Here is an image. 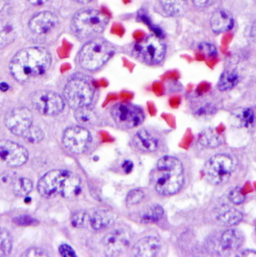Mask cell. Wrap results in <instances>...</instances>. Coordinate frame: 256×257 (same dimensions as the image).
<instances>
[{"label": "cell", "instance_id": "obj_42", "mask_svg": "<svg viewBox=\"0 0 256 257\" xmlns=\"http://www.w3.org/2000/svg\"><path fill=\"white\" fill-rule=\"evenodd\" d=\"M29 3H31L32 5H37V6H39V5H43V4H45L46 2H48V0H27Z\"/></svg>", "mask_w": 256, "mask_h": 257}, {"label": "cell", "instance_id": "obj_35", "mask_svg": "<svg viewBox=\"0 0 256 257\" xmlns=\"http://www.w3.org/2000/svg\"><path fill=\"white\" fill-rule=\"evenodd\" d=\"M12 7L9 0H0V19H5L11 13Z\"/></svg>", "mask_w": 256, "mask_h": 257}, {"label": "cell", "instance_id": "obj_25", "mask_svg": "<svg viewBox=\"0 0 256 257\" xmlns=\"http://www.w3.org/2000/svg\"><path fill=\"white\" fill-rule=\"evenodd\" d=\"M198 142L203 147L216 148L219 145H221L222 139L214 130L207 129L200 133L198 137Z\"/></svg>", "mask_w": 256, "mask_h": 257}, {"label": "cell", "instance_id": "obj_30", "mask_svg": "<svg viewBox=\"0 0 256 257\" xmlns=\"http://www.w3.org/2000/svg\"><path fill=\"white\" fill-rule=\"evenodd\" d=\"M22 137L26 142L31 144H36L42 141V139L44 138V132L42 131V129L32 124L22 134Z\"/></svg>", "mask_w": 256, "mask_h": 257}, {"label": "cell", "instance_id": "obj_9", "mask_svg": "<svg viewBox=\"0 0 256 257\" xmlns=\"http://www.w3.org/2000/svg\"><path fill=\"white\" fill-rule=\"evenodd\" d=\"M135 51L146 63L157 64L164 59L166 47L160 38L150 35L135 45Z\"/></svg>", "mask_w": 256, "mask_h": 257}, {"label": "cell", "instance_id": "obj_34", "mask_svg": "<svg viewBox=\"0 0 256 257\" xmlns=\"http://www.w3.org/2000/svg\"><path fill=\"white\" fill-rule=\"evenodd\" d=\"M228 198H229L230 202H232L233 204H236V205L242 204L244 202V200H245V197H244L242 191L238 187L234 188V189H232L230 191V193L228 195Z\"/></svg>", "mask_w": 256, "mask_h": 257}, {"label": "cell", "instance_id": "obj_11", "mask_svg": "<svg viewBox=\"0 0 256 257\" xmlns=\"http://www.w3.org/2000/svg\"><path fill=\"white\" fill-rule=\"evenodd\" d=\"M111 115L116 123L127 128L137 127L144 120L142 109L131 103H118L114 105Z\"/></svg>", "mask_w": 256, "mask_h": 257}, {"label": "cell", "instance_id": "obj_3", "mask_svg": "<svg viewBox=\"0 0 256 257\" xmlns=\"http://www.w3.org/2000/svg\"><path fill=\"white\" fill-rule=\"evenodd\" d=\"M37 189L44 197L60 195L65 198H72L79 194L81 181L77 175L70 171L52 170L40 178Z\"/></svg>", "mask_w": 256, "mask_h": 257}, {"label": "cell", "instance_id": "obj_15", "mask_svg": "<svg viewBox=\"0 0 256 257\" xmlns=\"http://www.w3.org/2000/svg\"><path fill=\"white\" fill-rule=\"evenodd\" d=\"M58 24L57 16L49 11L39 12L29 21L30 30L37 35H45L56 28Z\"/></svg>", "mask_w": 256, "mask_h": 257}, {"label": "cell", "instance_id": "obj_22", "mask_svg": "<svg viewBox=\"0 0 256 257\" xmlns=\"http://www.w3.org/2000/svg\"><path fill=\"white\" fill-rule=\"evenodd\" d=\"M163 10L170 16H181L188 7V0H159Z\"/></svg>", "mask_w": 256, "mask_h": 257}, {"label": "cell", "instance_id": "obj_31", "mask_svg": "<svg viewBox=\"0 0 256 257\" xmlns=\"http://www.w3.org/2000/svg\"><path fill=\"white\" fill-rule=\"evenodd\" d=\"M254 119L255 117H254L253 110L250 108H245V109H242L239 113H237L235 121L238 123L239 126L248 128L253 124Z\"/></svg>", "mask_w": 256, "mask_h": 257}, {"label": "cell", "instance_id": "obj_41", "mask_svg": "<svg viewBox=\"0 0 256 257\" xmlns=\"http://www.w3.org/2000/svg\"><path fill=\"white\" fill-rule=\"evenodd\" d=\"M239 256L256 257V251L250 250V249H246V250H243L239 254Z\"/></svg>", "mask_w": 256, "mask_h": 257}, {"label": "cell", "instance_id": "obj_2", "mask_svg": "<svg viewBox=\"0 0 256 257\" xmlns=\"http://www.w3.org/2000/svg\"><path fill=\"white\" fill-rule=\"evenodd\" d=\"M184 182L182 163L175 157L160 158L151 172V183L155 191L163 196L177 193Z\"/></svg>", "mask_w": 256, "mask_h": 257}, {"label": "cell", "instance_id": "obj_12", "mask_svg": "<svg viewBox=\"0 0 256 257\" xmlns=\"http://www.w3.org/2000/svg\"><path fill=\"white\" fill-rule=\"evenodd\" d=\"M0 158L9 166L17 167L26 163L28 152L26 148L11 140H0Z\"/></svg>", "mask_w": 256, "mask_h": 257}, {"label": "cell", "instance_id": "obj_6", "mask_svg": "<svg viewBox=\"0 0 256 257\" xmlns=\"http://www.w3.org/2000/svg\"><path fill=\"white\" fill-rule=\"evenodd\" d=\"M94 97V88L85 78L72 77L65 85L63 90V99L71 108L77 109L89 106Z\"/></svg>", "mask_w": 256, "mask_h": 257}, {"label": "cell", "instance_id": "obj_33", "mask_svg": "<svg viewBox=\"0 0 256 257\" xmlns=\"http://www.w3.org/2000/svg\"><path fill=\"white\" fill-rule=\"evenodd\" d=\"M144 198V192L141 189H134L128 193L126 197L127 205H136L140 203Z\"/></svg>", "mask_w": 256, "mask_h": 257}, {"label": "cell", "instance_id": "obj_20", "mask_svg": "<svg viewBox=\"0 0 256 257\" xmlns=\"http://www.w3.org/2000/svg\"><path fill=\"white\" fill-rule=\"evenodd\" d=\"M134 144L144 152H153L158 147V140L147 130L141 129L134 136Z\"/></svg>", "mask_w": 256, "mask_h": 257}, {"label": "cell", "instance_id": "obj_28", "mask_svg": "<svg viewBox=\"0 0 256 257\" xmlns=\"http://www.w3.org/2000/svg\"><path fill=\"white\" fill-rule=\"evenodd\" d=\"M164 211L160 205H153L149 207L142 215L141 220L145 223H154L163 217Z\"/></svg>", "mask_w": 256, "mask_h": 257}, {"label": "cell", "instance_id": "obj_16", "mask_svg": "<svg viewBox=\"0 0 256 257\" xmlns=\"http://www.w3.org/2000/svg\"><path fill=\"white\" fill-rule=\"evenodd\" d=\"M160 241L154 236H148L140 239L135 243L132 253L135 256L152 257L157 255L160 251Z\"/></svg>", "mask_w": 256, "mask_h": 257}, {"label": "cell", "instance_id": "obj_10", "mask_svg": "<svg viewBox=\"0 0 256 257\" xmlns=\"http://www.w3.org/2000/svg\"><path fill=\"white\" fill-rule=\"evenodd\" d=\"M62 143L70 152L81 154L89 147L91 143V134L84 127L72 126L63 132Z\"/></svg>", "mask_w": 256, "mask_h": 257}, {"label": "cell", "instance_id": "obj_26", "mask_svg": "<svg viewBox=\"0 0 256 257\" xmlns=\"http://www.w3.org/2000/svg\"><path fill=\"white\" fill-rule=\"evenodd\" d=\"M33 189L32 181L26 177H18L13 183V192L19 197H25Z\"/></svg>", "mask_w": 256, "mask_h": 257}, {"label": "cell", "instance_id": "obj_39", "mask_svg": "<svg viewBox=\"0 0 256 257\" xmlns=\"http://www.w3.org/2000/svg\"><path fill=\"white\" fill-rule=\"evenodd\" d=\"M47 254L39 248H29L23 253V256H46Z\"/></svg>", "mask_w": 256, "mask_h": 257}, {"label": "cell", "instance_id": "obj_24", "mask_svg": "<svg viewBox=\"0 0 256 257\" xmlns=\"http://www.w3.org/2000/svg\"><path fill=\"white\" fill-rule=\"evenodd\" d=\"M239 81V75L236 70L229 69L224 71L218 81V88L221 91H227L234 88Z\"/></svg>", "mask_w": 256, "mask_h": 257}, {"label": "cell", "instance_id": "obj_43", "mask_svg": "<svg viewBox=\"0 0 256 257\" xmlns=\"http://www.w3.org/2000/svg\"><path fill=\"white\" fill-rule=\"evenodd\" d=\"M123 169L129 173L132 169H133V163H131L130 161H126L124 164H123Z\"/></svg>", "mask_w": 256, "mask_h": 257}, {"label": "cell", "instance_id": "obj_37", "mask_svg": "<svg viewBox=\"0 0 256 257\" xmlns=\"http://www.w3.org/2000/svg\"><path fill=\"white\" fill-rule=\"evenodd\" d=\"M59 253L62 256H76L75 251L68 244H62L59 246Z\"/></svg>", "mask_w": 256, "mask_h": 257}, {"label": "cell", "instance_id": "obj_17", "mask_svg": "<svg viewBox=\"0 0 256 257\" xmlns=\"http://www.w3.org/2000/svg\"><path fill=\"white\" fill-rule=\"evenodd\" d=\"M234 24L232 15L225 9H217L210 18V27L215 33H223L229 31Z\"/></svg>", "mask_w": 256, "mask_h": 257}, {"label": "cell", "instance_id": "obj_27", "mask_svg": "<svg viewBox=\"0 0 256 257\" xmlns=\"http://www.w3.org/2000/svg\"><path fill=\"white\" fill-rule=\"evenodd\" d=\"M74 117L81 124H92L96 121V114L89 106L75 109Z\"/></svg>", "mask_w": 256, "mask_h": 257}, {"label": "cell", "instance_id": "obj_8", "mask_svg": "<svg viewBox=\"0 0 256 257\" xmlns=\"http://www.w3.org/2000/svg\"><path fill=\"white\" fill-rule=\"evenodd\" d=\"M31 101L35 109L45 116L59 114L65 105L63 97L55 92L47 90H39L33 93Z\"/></svg>", "mask_w": 256, "mask_h": 257}, {"label": "cell", "instance_id": "obj_18", "mask_svg": "<svg viewBox=\"0 0 256 257\" xmlns=\"http://www.w3.org/2000/svg\"><path fill=\"white\" fill-rule=\"evenodd\" d=\"M243 240V235L239 230L227 229L220 235L219 246L225 252H233L242 245Z\"/></svg>", "mask_w": 256, "mask_h": 257}, {"label": "cell", "instance_id": "obj_44", "mask_svg": "<svg viewBox=\"0 0 256 257\" xmlns=\"http://www.w3.org/2000/svg\"><path fill=\"white\" fill-rule=\"evenodd\" d=\"M0 88H1L3 91H6V90L9 88V86H8L6 83H1V84H0Z\"/></svg>", "mask_w": 256, "mask_h": 257}, {"label": "cell", "instance_id": "obj_13", "mask_svg": "<svg viewBox=\"0 0 256 257\" xmlns=\"http://www.w3.org/2000/svg\"><path fill=\"white\" fill-rule=\"evenodd\" d=\"M32 122V112L26 107L14 108L5 117L6 127L17 136H22V134L33 124Z\"/></svg>", "mask_w": 256, "mask_h": 257}, {"label": "cell", "instance_id": "obj_19", "mask_svg": "<svg viewBox=\"0 0 256 257\" xmlns=\"http://www.w3.org/2000/svg\"><path fill=\"white\" fill-rule=\"evenodd\" d=\"M216 218L226 226H234L241 222L243 215L236 208L228 205H222L216 211Z\"/></svg>", "mask_w": 256, "mask_h": 257}, {"label": "cell", "instance_id": "obj_32", "mask_svg": "<svg viewBox=\"0 0 256 257\" xmlns=\"http://www.w3.org/2000/svg\"><path fill=\"white\" fill-rule=\"evenodd\" d=\"M89 223V215L85 211H77L71 217V224L76 228H83Z\"/></svg>", "mask_w": 256, "mask_h": 257}, {"label": "cell", "instance_id": "obj_4", "mask_svg": "<svg viewBox=\"0 0 256 257\" xmlns=\"http://www.w3.org/2000/svg\"><path fill=\"white\" fill-rule=\"evenodd\" d=\"M107 24L108 17L103 12L85 8L79 10L73 16L71 28L77 37L87 39L103 32Z\"/></svg>", "mask_w": 256, "mask_h": 257}, {"label": "cell", "instance_id": "obj_36", "mask_svg": "<svg viewBox=\"0 0 256 257\" xmlns=\"http://www.w3.org/2000/svg\"><path fill=\"white\" fill-rule=\"evenodd\" d=\"M199 49H200V51L203 54H205V55H207L209 57L216 55V48H215L214 45H212L210 43H202V44H200L199 45Z\"/></svg>", "mask_w": 256, "mask_h": 257}, {"label": "cell", "instance_id": "obj_7", "mask_svg": "<svg viewBox=\"0 0 256 257\" xmlns=\"http://www.w3.org/2000/svg\"><path fill=\"white\" fill-rule=\"evenodd\" d=\"M234 170V160L226 154L212 156L206 163L204 173L207 180L212 184L226 182Z\"/></svg>", "mask_w": 256, "mask_h": 257}, {"label": "cell", "instance_id": "obj_40", "mask_svg": "<svg viewBox=\"0 0 256 257\" xmlns=\"http://www.w3.org/2000/svg\"><path fill=\"white\" fill-rule=\"evenodd\" d=\"M212 0H193V3L197 7H207L211 4Z\"/></svg>", "mask_w": 256, "mask_h": 257}, {"label": "cell", "instance_id": "obj_1", "mask_svg": "<svg viewBox=\"0 0 256 257\" xmlns=\"http://www.w3.org/2000/svg\"><path fill=\"white\" fill-rule=\"evenodd\" d=\"M51 65V54L44 47H28L17 52L9 69L14 79L26 82L44 74Z\"/></svg>", "mask_w": 256, "mask_h": 257}, {"label": "cell", "instance_id": "obj_38", "mask_svg": "<svg viewBox=\"0 0 256 257\" xmlns=\"http://www.w3.org/2000/svg\"><path fill=\"white\" fill-rule=\"evenodd\" d=\"M14 221H15L16 223H18L19 225H30V224L33 223L34 219L31 218V217L28 216V215H20L19 217L15 218Z\"/></svg>", "mask_w": 256, "mask_h": 257}, {"label": "cell", "instance_id": "obj_23", "mask_svg": "<svg viewBox=\"0 0 256 257\" xmlns=\"http://www.w3.org/2000/svg\"><path fill=\"white\" fill-rule=\"evenodd\" d=\"M15 37L16 30L14 25L6 19H0V49L12 43Z\"/></svg>", "mask_w": 256, "mask_h": 257}, {"label": "cell", "instance_id": "obj_21", "mask_svg": "<svg viewBox=\"0 0 256 257\" xmlns=\"http://www.w3.org/2000/svg\"><path fill=\"white\" fill-rule=\"evenodd\" d=\"M112 222L113 216L104 210H97L91 216H89V224L96 231L106 229L112 224Z\"/></svg>", "mask_w": 256, "mask_h": 257}, {"label": "cell", "instance_id": "obj_5", "mask_svg": "<svg viewBox=\"0 0 256 257\" xmlns=\"http://www.w3.org/2000/svg\"><path fill=\"white\" fill-rule=\"evenodd\" d=\"M113 54L114 47L111 43L102 38H95L81 48L78 54V63L85 70L95 71L101 68Z\"/></svg>", "mask_w": 256, "mask_h": 257}, {"label": "cell", "instance_id": "obj_45", "mask_svg": "<svg viewBox=\"0 0 256 257\" xmlns=\"http://www.w3.org/2000/svg\"><path fill=\"white\" fill-rule=\"evenodd\" d=\"M73 1H75V2H77V3H82V4H86V3H89V2H91L92 0H73Z\"/></svg>", "mask_w": 256, "mask_h": 257}, {"label": "cell", "instance_id": "obj_29", "mask_svg": "<svg viewBox=\"0 0 256 257\" xmlns=\"http://www.w3.org/2000/svg\"><path fill=\"white\" fill-rule=\"evenodd\" d=\"M12 249V237L9 231L3 227H0V256H6L10 254Z\"/></svg>", "mask_w": 256, "mask_h": 257}, {"label": "cell", "instance_id": "obj_14", "mask_svg": "<svg viewBox=\"0 0 256 257\" xmlns=\"http://www.w3.org/2000/svg\"><path fill=\"white\" fill-rule=\"evenodd\" d=\"M103 245L106 254L111 256L119 255L127 250L130 245V236L122 229L114 230L104 237Z\"/></svg>", "mask_w": 256, "mask_h": 257}]
</instances>
